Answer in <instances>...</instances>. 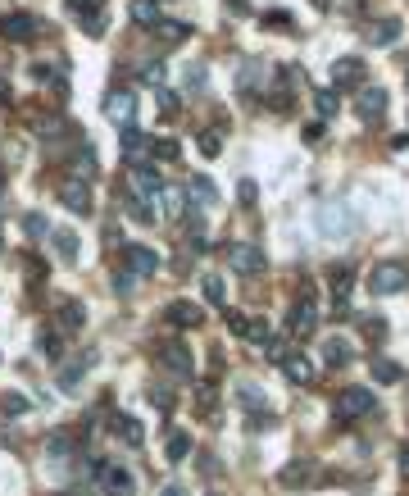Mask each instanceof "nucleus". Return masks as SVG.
Returning a JSON list of instances; mask_svg holds the SVG:
<instances>
[{
    "mask_svg": "<svg viewBox=\"0 0 409 496\" xmlns=\"http://www.w3.org/2000/svg\"><path fill=\"white\" fill-rule=\"evenodd\" d=\"M405 287H409V269L401 260H382V265L368 269V291L373 296H401Z\"/></svg>",
    "mask_w": 409,
    "mask_h": 496,
    "instance_id": "f257e3e1",
    "label": "nucleus"
},
{
    "mask_svg": "<svg viewBox=\"0 0 409 496\" xmlns=\"http://www.w3.org/2000/svg\"><path fill=\"white\" fill-rule=\"evenodd\" d=\"M228 265L237 269V274L255 278V274H264V269H268V255L255 246V241H232V246H228Z\"/></svg>",
    "mask_w": 409,
    "mask_h": 496,
    "instance_id": "f03ea898",
    "label": "nucleus"
},
{
    "mask_svg": "<svg viewBox=\"0 0 409 496\" xmlns=\"http://www.w3.org/2000/svg\"><path fill=\"white\" fill-rule=\"evenodd\" d=\"M91 473L110 496H132V473L119 460H91Z\"/></svg>",
    "mask_w": 409,
    "mask_h": 496,
    "instance_id": "7ed1b4c3",
    "label": "nucleus"
},
{
    "mask_svg": "<svg viewBox=\"0 0 409 496\" xmlns=\"http://www.w3.org/2000/svg\"><path fill=\"white\" fill-rule=\"evenodd\" d=\"M377 410V396L368 392V387H346L341 392V401H337V419L346 424V419H359V414H373Z\"/></svg>",
    "mask_w": 409,
    "mask_h": 496,
    "instance_id": "20e7f679",
    "label": "nucleus"
},
{
    "mask_svg": "<svg viewBox=\"0 0 409 496\" xmlns=\"http://www.w3.org/2000/svg\"><path fill=\"white\" fill-rule=\"evenodd\" d=\"M287 328H291V337H314V328H318V305L309 300V291H305V300H296V305H291Z\"/></svg>",
    "mask_w": 409,
    "mask_h": 496,
    "instance_id": "39448f33",
    "label": "nucleus"
},
{
    "mask_svg": "<svg viewBox=\"0 0 409 496\" xmlns=\"http://www.w3.org/2000/svg\"><path fill=\"white\" fill-rule=\"evenodd\" d=\"M119 151H123V155H128V160H132V164H141V160H145V155H150V151H155V141H150V132H141V128H136V123H128V128H123V132H119Z\"/></svg>",
    "mask_w": 409,
    "mask_h": 496,
    "instance_id": "423d86ee",
    "label": "nucleus"
},
{
    "mask_svg": "<svg viewBox=\"0 0 409 496\" xmlns=\"http://www.w3.org/2000/svg\"><path fill=\"white\" fill-rule=\"evenodd\" d=\"M123 269H128L132 278H150L155 269H160V255H155L150 246H123Z\"/></svg>",
    "mask_w": 409,
    "mask_h": 496,
    "instance_id": "0eeeda50",
    "label": "nucleus"
},
{
    "mask_svg": "<svg viewBox=\"0 0 409 496\" xmlns=\"http://www.w3.org/2000/svg\"><path fill=\"white\" fill-rule=\"evenodd\" d=\"M0 37H9V42H32L37 37V18L27 14V9H14V14L0 18Z\"/></svg>",
    "mask_w": 409,
    "mask_h": 496,
    "instance_id": "6e6552de",
    "label": "nucleus"
},
{
    "mask_svg": "<svg viewBox=\"0 0 409 496\" xmlns=\"http://www.w3.org/2000/svg\"><path fill=\"white\" fill-rule=\"evenodd\" d=\"M132 114H136V96L132 91H110V96H105V119H110V123L128 128Z\"/></svg>",
    "mask_w": 409,
    "mask_h": 496,
    "instance_id": "1a4fd4ad",
    "label": "nucleus"
},
{
    "mask_svg": "<svg viewBox=\"0 0 409 496\" xmlns=\"http://www.w3.org/2000/svg\"><path fill=\"white\" fill-rule=\"evenodd\" d=\"M60 201L73 214H91V187H86L82 178H64L60 182Z\"/></svg>",
    "mask_w": 409,
    "mask_h": 496,
    "instance_id": "9d476101",
    "label": "nucleus"
},
{
    "mask_svg": "<svg viewBox=\"0 0 409 496\" xmlns=\"http://www.w3.org/2000/svg\"><path fill=\"white\" fill-rule=\"evenodd\" d=\"M355 110H359V119H364V123L382 119V114H387V91H382V87H364V91L355 96Z\"/></svg>",
    "mask_w": 409,
    "mask_h": 496,
    "instance_id": "9b49d317",
    "label": "nucleus"
},
{
    "mask_svg": "<svg viewBox=\"0 0 409 496\" xmlns=\"http://www.w3.org/2000/svg\"><path fill=\"white\" fill-rule=\"evenodd\" d=\"M160 360L173 369V374H182V378L196 374V360H191V351H187L182 342H164V346H160Z\"/></svg>",
    "mask_w": 409,
    "mask_h": 496,
    "instance_id": "f8f14e48",
    "label": "nucleus"
},
{
    "mask_svg": "<svg viewBox=\"0 0 409 496\" xmlns=\"http://www.w3.org/2000/svg\"><path fill=\"white\" fill-rule=\"evenodd\" d=\"M332 82L341 87V91H350V87L364 82V60H355V55H346V60L332 64Z\"/></svg>",
    "mask_w": 409,
    "mask_h": 496,
    "instance_id": "ddd939ff",
    "label": "nucleus"
},
{
    "mask_svg": "<svg viewBox=\"0 0 409 496\" xmlns=\"http://www.w3.org/2000/svg\"><path fill=\"white\" fill-rule=\"evenodd\" d=\"M282 374H287L296 387H309V383H314V364H309L305 355H282Z\"/></svg>",
    "mask_w": 409,
    "mask_h": 496,
    "instance_id": "4468645a",
    "label": "nucleus"
},
{
    "mask_svg": "<svg viewBox=\"0 0 409 496\" xmlns=\"http://www.w3.org/2000/svg\"><path fill=\"white\" fill-rule=\"evenodd\" d=\"M132 187L141 191V196H160L164 182H160V173H155L150 164H132Z\"/></svg>",
    "mask_w": 409,
    "mask_h": 496,
    "instance_id": "2eb2a0df",
    "label": "nucleus"
},
{
    "mask_svg": "<svg viewBox=\"0 0 409 496\" xmlns=\"http://www.w3.org/2000/svg\"><path fill=\"white\" fill-rule=\"evenodd\" d=\"M318 223H323V232H332V237H337V232H350V228H355V219H350L341 205H323V210H318Z\"/></svg>",
    "mask_w": 409,
    "mask_h": 496,
    "instance_id": "dca6fc26",
    "label": "nucleus"
},
{
    "mask_svg": "<svg viewBox=\"0 0 409 496\" xmlns=\"http://www.w3.org/2000/svg\"><path fill=\"white\" fill-rule=\"evenodd\" d=\"M200 305H191V300H173L169 305V324H178V328H200Z\"/></svg>",
    "mask_w": 409,
    "mask_h": 496,
    "instance_id": "f3484780",
    "label": "nucleus"
},
{
    "mask_svg": "<svg viewBox=\"0 0 409 496\" xmlns=\"http://www.w3.org/2000/svg\"><path fill=\"white\" fill-rule=\"evenodd\" d=\"M155 32H160L164 46H178V42H187V37H191V23H182V18H160Z\"/></svg>",
    "mask_w": 409,
    "mask_h": 496,
    "instance_id": "a211bd4d",
    "label": "nucleus"
},
{
    "mask_svg": "<svg viewBox=\"0 0 409 496\" xmlns=\"http://www.w3.org/2000/svg\"><path fill=\"white\" fill-rule=\"evenodd\" d=\"M350 360H355V355H350L346 337H327V342H323V364L327 369H341V364H350Z\"/></svg>",
    "mask_w": 409,
    "mask_h": 496,
    "instance_id": "6ab92c4d",
    "label": "nucleus"
},
{
    "mask_svg": "<svg viewBox=\"0 0 409 496\" xmlns=\"http://www.w3.org/2000/svg\"><path fill=\"white\" fill-rule=\"evenodd\" d=\"M155 201H164V214H169V219H178V214H187V191L182 187H164L160 196Z\"/></svg>",
    "mask_w": 409,
    "mask_h": 496,
    "instance_id": "aec40b11",
    "label": "nucleus"
},
{
    "mask_svg": "<svg viewBox=\"0 0 409 496\" xmlns=\"http://www.w3.org/2000/svg\"><path fill=\"white\" fill-rule=\"evenodd\" d=\"M114 433H119V437H123V442H128V446H141V442H145L141 424H136L132 414H119V419H114Z\"/></svg>",
    "mask_w": 409,
    "mask_h": 496,
    "instance_id": "412c9836",
    "label": "nucleus"
},
{
    "mask_svg": "<svg viewBox=\"0 0 409 496\" xmlns=\"http://www.w3.org/2000/svg\"><path fill=\"white\" fill-rule=\"evenodd\" d=\"M132 23L155 27L160 23V5H155V0H132Z\"/></svg>",
    "mask_w": 409,
    "mask_h": 496,
    "instance_id": "4be33fe9",
    "label": "nucleus"
},
{
    "mask_svg": "<svg viewBox=\"0 0 409 496\" xmlns=\"http://www.w3.org/2000/svg\"><path fill=\"white\" fill-rule=\"evenodd\" d=\"M373 378H377V383H401L405 369L396 364V360H373Z\"/></svg>",
    "mask_w": 409,
    "mask_h": 496,
    "instance_id": "5701e85b",
    "label": "nucleus"
},
{
    "mask_svg": "<svg viewBox=\"0 0 409 496\" xmlns=\"http://www.w3.org/2000/svg\"><path fill=\"white\" fill-rule=\"evenodd\" d=\"M309 473H314V464H309V460H291L287 469H282V483H287V488H296V483H305Z\"/></svg>",
    "mask_w": 409,
    "mask_h": 496,
    "instance_id": "b1692460",
    "label": "nucleus"
},
{
    "mask_svg": "<svg viewBox=\"0 0 409 496\" xmlns=\"http://www.w3.org/2000/svg\"><path fill=\"white\" fill-rule=\"evenodd\" d=\"M187 196H191V201H200V205H214V201H219V191H214V182H209V178H196V182L187 187Z\"/></svg>",
    "mask_w": 409,
    "mask_h": 496,
    "instance_id": "393cba45",
    "label": "nucleus"
},
{
    "mask_svg": "<svg viewBox=\"0 0 409 496\" xmlns=\"http://www.w3.org/2000/svg\"><path fill=\"white\" fill-rule=\"evenodd\" d=\"M60 328H64V333L82 328V305H77V300H64V305H60Z\"/></svg>",
    "mask_w": 409,
    "mask_h": 496,
    "instance_id": "a878e982",
    "label": "nucleus"
},
{
    "mask_svg": "<svg viewBox=\"0 0 409 496\" xmlns=\"http://www.w3.org/2000/svg\"><path fill=\"white\" fill-rule=\"evenodd\" d=\"M73 173L77 178H96V155H91V146H86V151H77V160H73Z\"/></svg>",
    "mask_w": 409,
    "mask_h": 496,
    "instance_id": "bb28decb",
    "label": "nucleus"
},
{
    "mask_svg": "<svg viewBox=\"0 0 409 496\" xmlns=\"http://www.w3.org/2000/svg\"><path fill=\"white\" fill-rule=\"evenodd\" d=\"M187 455H191V437L187 433H173L169 437V460L178 464V460H187Z\"/></svg>",
    "mask_w": 409,
    "mask_h": 496,
    "instance_id": "cd10ccee",
    "label": "nucleus"
},
{
    "mask_svg": "<svg viewBox=\"0 0 409 496\" xmlns=\"http://www.w3.org/2000/svg\"><path fill=\"white\" fill-rule=\"evenodd\" d=\"M55 250H60V260L73 265V260H77V237H73V232H55Z\"/></svg>",
    "mask_w": 409,
    "mask_h": 496,
    "instance_id": "c85d7f7f",
    "label": "nucleus"
},
{
    "mask_svg": "<svg viewBox=\"0 0 409 496\" xmlns=\"http://www.w3.org/2000/svg\"><path fill=\"white\" fill-rule=\"evenodd\" d=\"M396 37H401V23H396V18H382V27H373V42L377 46H391Z\"/></svg>",
    "mask_w": 409,
    "mask_h": 496,
    "instance_id": "c756f323",
    "label": "nucleus"
},
{
    "mask_svg": "<svg viewBox=\"0 0 409 496\" xmlns=\"http://www.w3.org/2000/svg\"><path fill=\"white\" fill-rule=\"evenodd\" d=\"M141 82L160 87V82H164V60H145V64H141Z\"/></svg>",
    "mask_w": 409,
    "mask_h": 496,
    "instance_id": "7c9ffc66",
    "label": "nucleus"
},
{
    "mask_svg": "<svg viewBox=\"0 0 409 496\" xmlns=\"http://www.w3.org/2000/svg\"><path fill=\"white\" fill-rule=\"evenodd\" d=\"M128 214H132V219H136V223H150V219H155V214H150V210H145V201H141V196H136V191H132V196H128Z\"/></svg>",
    "mask_w": 409,
    "mask_h": 496,
    "instance_id": "2f4dec72",
    "label": "nucleus"
},
{
    "mask_svg": "<svg viewBox=\"0 0 409 496\" xmlns=\"http://www.w3.org/2000/svg\"><path fill=\"white\" fill-rule=\"evenodd\" d=\"M204 296H209V300H214V305H223V296H228V291H223V278L204 274Z\"/></svg>",
    "mask_w": 409,
    "mask_h": 496,
    "instance_id": "473e14b6",
    "label": "nucleus"
},
{
    "mask_svg": "<svg viewBox=\"0 0 409 496\" xmlns=\"http://www.w3.org/2000/svg\"><path fill=\"white\" fill-rule=\"evenodd\" d=\"M37 346H41V355H51V360L64 355V351H60V337H55V333H41V337H37Z\"/></svg>",
    "mask_w": 409,
    "mask_h": 496,
    "instance_id": "72a5a7b5",
    "label": "nucleus"
},
{
    "mask_svg": "<svg viewBox=\"0 0 409 496\" xmlns=\"http://www.w3.org/2000/svg\"><path fill=\"white\" fill-rule=\"evenodd\" d=\"M264 27H278V32H287V27H291V14H287V9H273V14H264Z\"/></svg>",
    "mask_w": 409,
    "mask_h": 496,
    "instance_id": "f704fd0d",
    "label": "nucleus"
},
{
    "mask_svg": "<svg viewBox=\"0 0 409 496\" xmlns=\"http://www.w3.org/2000/svg\"><path fill=\"white\" fill-rule=\"evenodd\" d=\"M332 287H337V296H346V291H350V269L346 265L332 269Z\"/></svg>",
    "mask_w": 409,
    "mask_h": 496,
    "instance_id": "c9c22d12",
    "label": "nucleus"
},
{
    "mask_svg": "<svg viewBox=\"0 0 409 496\" xmlns=\"http://www.w3.org/2000/svg\"><path fill=\"white\" fill-rule=\"evenodd\" d=\"M160 114H164V119L178 114V91H160Z\"/></svg>",
    "mask_w": 409,
    "mask_h": 496,
    "instance_id": "e433bc0d",
    "label": "nucleus"
},
{
    "mask_svg": "<svg viewBox=\"0 0 409 496\" xmlns=\"http://www.w3.org/2000/svg\"><path fill=\"white\" fill-rule=\"evenodd\" d=\"M0 410H5V414H23V410H27V401H23V396H14V392H9L5 401H0Z\"/></svg>",
    "mask_w": 409,
    "mask_h": 496,
    "instance_id": "4c0bfd02",
    "label": "nucleus"
},
{
    "mask_svg": "<svg viewBox=\"0 0 409 496\" xmlns=\"http://www.w3.org/2000/svg\"><path fill=\"white\" fill-rule=\"evenodd\" d=\"M318 114H337V91H318Z\"/></svg>",
    "mask_w": 409,
    "mask_h": 496,
    "instance_id": "58836bf2",
    "label": "nucleus"
},
{
    "mask_svg": "<svg viewBox=\"0 0 409 496\" xmlns=\"http://www.w3.org/2000/svg\"><path fill=\"white\" fill-rule=\"evenodd\" d=\"M228 328H232L237 337H250V319H246V314H228Z\"/></svg>",
    "mask_w": 409,
    "mask_h": 496,
    "instance_id": "ea45409f",
    "label": "nucleus"
},
{
    "mask_svg": "<svg viewBox=\"0 0 409 496\" xmlns=\"http://www.w3.org/2000/svg\"><path fill=\"white\" fill-rule=\"evenodd\" d=\"M27 232H32V237H46V219L41 214H27Z\"/></svg>",
    "mask_w": 409,
    "mask_h": 496,
    "instance_id": "a19ab883",
    "label": "nucleus"
},
{
    "mask_svg": "<svg viewBox=\"0 0 409 496\" xmlns=\"http://www.w3.org/2000/svg\"><path fill=\"white\" fill-rule=\"evenodd\" d=\"M51 455H55V460H64V455H68V437H51Z\"/></svg>",
    "mask_w": 409,
    "mask_h": 496,
    "instance_id": "79ce46f5",
    "label": "nucleus"
},
{
    "mask_svg": "<svg viewBox=\"0 0 409 496\" xmlns=\"http://www.w3.org/2000/svg\"><path fill=\"white\" fill-rule=\"evenodd\" d=\"M150 401L160 405V410H173V396H169V392H160V387H155V392H150Z\"/></svg>",
    "mask_w": 409,
    "mask_h": 496,
    "instance_id": "37998d69",
    "label": "nucleus"
},
{
    "mask_svg": "<svg viewBox=\"0 0 409 496\" xmlns=\"http://www.w3.org/2000/svg\"><path fill=\"white\" fill-rule=\"evenodd\" d=\"M114 291H132V274H128V269H119V278H114Z\"/></svg>",
    "mask_w": 409,
    "mask_h": 496,
    "instance_id": "c03bdc74",
    "label": "nucleus"
},
{
    "mask_svg": "<svg viewBox=\"0 0 409 496\" xmlns=\"http://www.w3.org/2000/svg\"><path fill=\"white\" fill-rule=\"evenodd\" d=\"M237 196H241V201H246V205H250V201H255V182H241V187H237Z\"/></svg>",
    "mask_w": 409,
    "mask_h": 496,
    "instance_id": "a18cd8bd",
    "label": "nucleus"
},
{
    "mask_svg": "<svg viewBox=\"0 0 409 496\" xmlns=\"http://www.w3.org/2000/svg\"><path fill=\"white\" fill-rule=\"evenodd\" d=\"M200 151L204 155H219V137H200Z\"/></svg>",
    "mask_w": 409,
    "mask_h": 496,
    "instance_id": "49530a36",
    "label": "nucleus"
},
{
    "mask_svg": "<svg viewBox=\"0 0 409 496\" xmlns=\"http://www.w3.org/2000/svg\"><path fill=\"white\" fill-rule=\"evenodd\" d=\"M401 473L409 478V446H401Z\"/></svg>",
    "mask_w": 409,
    "mask_h": 496,
    "instance_id": "de8ad7c7",
    "label": "nucleus"
},
{
    "mask_svg": "<svg viewBox=\"0 0 409 496\" xmlns=\"http://www.w3.org/2000/svg\"><path fill=\"white\" fill-rule=\"evenodd\" d=\"M160 496H187V492H182V488H164Z\"/></svg>",
    "mask_w": 409,
    "mask_h": 496,
    "instance_id": "09e8293b",
    "label": "nucleus"
},
{
    "mask_svg": "<svg viewBox=\"0 0 409 496\" xmlns=\"http://www.w3.org/2000/svg\"><path fill=\"white\" fill-rule=\"evenodd\" d=\"M0 101H9V82H5V77H0Z\"/></svg>",
    "mask_w": 409,
    "mask_h": 496,
    "instance_id": "8fccbe9b",
    "label": "nucleus"
}]
</instances>
